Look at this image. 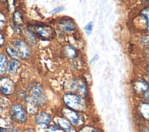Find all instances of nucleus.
I'll return each mask as SVG.
<instances>
[{"instance_id": "6ab92c4d", "label": "nucleus", "mask_w": 149, "mask_h": 132, "mask_svg": "<svg viewBox=\"0 0 149 132\" xmlns=\"http://www.w3.org/2000/svg\"><path fill=\"white\" fill-rule=\"evenodd\" d=\"M63 9V6H59V7L56 8L54 9L53 10H52L50 12V13H51V14H55V13H58V12L62 11Z\"/></svg>"}, {"instance_id": "f03ea898", "label": "nucleus", "mask_w": 149, "mask_h": 132, "mask_svg": "<svg viewBox=\"0 0 149 132\" xmlns=\"http://www.w3.org/2000/svg\"><path fill=\"white\" fill-rule=\"evenodd\" d=\"M29 96L38 105H43L47 101V97L41 85L37 83L31 84L28 87Z\"/></svg>"}, {"instance_id": "4468645a", "label": "nucleus", "mask_w": 149, "mask_h": 132, "mask_svg": "<svg viewBox=\"0 0 149 132\" xmlns=\"http://www.w3.org/2000/svg\"><path fill=\"white\" fill-rule=\"evenodd\" d=\"M63 26L64 29L68 31L73 30L75 27L74 24L72 22H64V23L63 24Z\"/></svg>"}, {"instance_id": "7ed1b4c3", "label": "nucleus", "mask_w": 149, "mask_h": 132, "mask_svg": "<svg viewBox=\"0 0 149 132\" xmlns=\"http://www.w3.org/2000/svg\"><path fill=\"white\" fill-rule=\"evenodd\" d=\"M65 104L70 108L76 110H83L86 108V104L83 99L76 95L66 94L63 98Z\"/></svg>"}, {"instance_id": "2eb2a0df", "label": "nucleus", "mask_w": 149, "mask_h": 132, "mask_svg": "<svg viewBox=\"0 0 149 132\" xmlns=\"http://www.w3.org/2000/svg\"><path fill=\"white\" fill-rule=\"evenodd\" d=\"M141 111L143 116L147 119L148 117V105L147 104H143L141 107Z\"/></svg>"}, {"instance_id": "412c9836", "label": "nucleus", "mask_w": 149, "mask_h": 132, "mask_svg": "<svg viewBox=\"0 0 149 132\" xmlns=\"http://www.w3.org/2000/svg\"><path fill=\"white\" fill-rule=\"evenodd\" d=\"M5 19V17L3 14L0 13V23H3Z\"/></svg>"}, {"instance_id": "4be33fe9", "label": "nucleus", "mask_w": 149, "mask_h": 132, "mask_svg": "<svg viewBox=\"0 0 149 132\" xmlns=\"http://www.w3.org/2000/svg\"><path fill=\"white\" fill-rule=\"evenodd\" d=\"M3 38L2 35L0 34V45L3 44Z\"/></svg>"}, {"instance_id": "5701e85b", "label": "nucleus", "mask_w": 149, "mask_h": 132, "mask_svg": "<svg viewBox=\"0 0 149 132\" xmlns=\"http://www.w3.org/2000/svg\"><path fill=\"white\" fill-rule=\"evenodd\" d=\"M23 132H36V131L33 129H27L24 130Z\"/></svg>"}, {"instance_id": "39448f33", "label": "nucleus", "mask_w": 149, "mask_h": 132, "mask_svg": "<svg viewBox=\"0 0 149 132\" xmlns=\"http://www.w3.org/2000/svg\"><path fill=\"white\" fill-rule=\"evenodd\" d=\"M15 90V84L12 80L8 77H3L0 79V91L6 94H12Z\"/></svg>"}, {"instance_id": "6e6552de", "label": "nucleus", "mask_w": 149, "mask_h": 132, "mask_svg": "<svg viewBox=\"0 0 149 132\" xmlns=\"http://www.w3.org/2000/svg\"><path fill=\"white\" fill-rule=\"evenodd\" d=\"M20 66V62L18 60H16V59L10 60L8 63L6 71L8 72L9 74L11 76L15 75L16 73Z\"/></svg>"}, {"instance_id": "f257e3e1", "label": "nucleus", "mask_w": 149, "mask_h": 132, "mask_svg": "<svg viewBox=\"0 0 149 132\" xmlns=\"http://www.w3.org/2000/svg\"><path fill=\"white\" fill-rule=\"evenodd\" d=\"M8 55L12 58L26 59L30 55V50L28 45L22 40H16L6 47Z\"/></svg>"}, {"instance_id": "1a4fd4ad", "label": "nucleus", "mask_w": 149, "mask_h": 132, "mask_svg": "<svg viewBox=\"0 0 149 132\" xmlns=\"http://www.w3.org/2000/svg\"><path fill=\"white\" fill-rule=\"evenodd\" d=\"M35 31L41 37L44 38H48L51 37L52 30L50 27L47 26H34Z\"/></svg>"}, {"instance_id": "9d476101", "label": "nucleus", "mask_w": 149, "mask_h": 132, "mask_svg": "<svg viewBox=\"0 0 149 132\" xmlns=\"http://www.w3.org/2000/svg\"><path fill=\"white\" fill-rule=\"evenodd\" d=\"M26 105L27 112L29 114L34 115L37 112L38 105L30 97L26 98Z\"/></svg>"}, {"instance_id": "0eeeda50", "label": "nucleus", "mask_w": 149, "mask_h": 132, "mask_svg": "<svg viewBox=\"0 0 149 132\" xmlns=\"http://www.w3.org/2000/svg\"><path fill=\"white\" fill-rule=\"evenodd\" d=\"M51 121L50 116L47 113H40L38 114L36 117V123L42 128L47 127Z\"/></svg>"}, {"instance_id": "dca6fc26", "label": "nucleus", "mask_w": 149, "mask_h": 132, "mask_svg": "<svg viewBox=\"0 0 149 132\" xmlns=\"http://www.w3.org/2000/svg\"><path fill=\"white\" fill-rule=\"evenodd\" d=\"M92 28H93V22H90L84 27L85 31H86L87 35H89L91 34V31H92Z\"/></svg>"}, {"instance_id": "a211bd4d", "label": "nucleus", "mask_w": 149, "mask_h": 132, "mask_svg": "<svg viewBox=\"0 0 149 132\" xmlns=\"http://www.w3.org/2000/svg\"><path fill=\"white\" fill-rule=\"evenodd\" d=\"M79 132H96V131L91 127H85L81 129Z\"/></svg>"}, {"instance_id": "20e7f679", "label": "nucleus", "mask_w": 149, "mask_h": 132, "mask_svg": "<svg viewBox=\"0 0 149 132\" xmlns=\"http://www.w3.org/2000/svg\"><path fill=\"white\" fill-rule=\"evenodd\" d=\"M10 113L13 120L19 123H24L26 116L23 107L20 104H14L10 106Z\"/></svg>"}, {"instance_id": "423d86ee", "label": "nucleus", "mask_w": 149, "mask_h": 132, "mask_svg": "<svg viewBox=\"0 0 149 132\" xmlns=\"http://www.w3.org/2000/svg\"><path fill=\"white\" fill-rule=\"evenodd\" d=\"M64 114L66 118L74 125H80L83 122L82 117L73 110L65 109L64 110Z\"/></svg>"}, {"instance_id": "ddd939ff", "label": "nucleus", "mask_w": 149, "mask_h": 132, "mask_svg": "<svg viewBox=\"0 0 149 132\" xmlns=\"http://www.w3.org/2000/svg\"><path fill=\"white\" fill-rule=\"evenodd\" d=\"M66 55L70 58H73L76 56V52L75 49L72 47L71 46H67L66 47Z\"/></svg>"}, {"instance_id": "f3484780", "label": "nucleus", "mask_w": 149, "mask_h": 132, "mask_svg": "<svg viewBox=\"0 0 149 132\" xmlns=\"http://www.w3.org/2000/svg\"><path fill=\"white\" fill-rule=\"evenodd\" d=\"M14 19L16 23H22L23 22V19H22V15L19 12H16L15 13L14 15Z\"/></svg>"}, {"instance_id": "aec40b11", "label": "nucleus", "mask_w": 149, "mask_h": 132, "mask_svg": "<svg viewBox=\"0 0 149 132\" xmlns=\"http://www.w3.org/2000/svg\"><path fill=\"white\" fill-rule=\"evenodd\" d=\"M98 58V55L97 54H95V55L94 56V57L91 59V60H90V63H92L93 62H94V61L97 60Z\"/></svg>"}, {"instance_id": "f8f14e48", "label": "nucleus", "mask_w": 149, "mask_h": 132, "mask_svg": "<svg viewBox=\"0 0 149 132\" xmlns=\"http://www.w3.org/2000/svg\"><path fill=\"white\" fill-rule=\"evenodd\" d=\"M7 59L5 55L1 54L0 55V75L3 74L7 69Z\"/></svg>"}, {"instance_id": "9b49d317", "label": "nucleus", "mask_w": 149, "mask_h": 132, "mask_svg": "<svg viewBox=\"0 0 149 132\" xmlns=\"http://www.w3.org/2000/svg\"><path fill=\"white\" fill-rule=\"evenodd\" d=\"M57 123L66 132H73V130L70 126L69 122L63 118H59L57 119Z\"/></svg>"}]
</instances>
